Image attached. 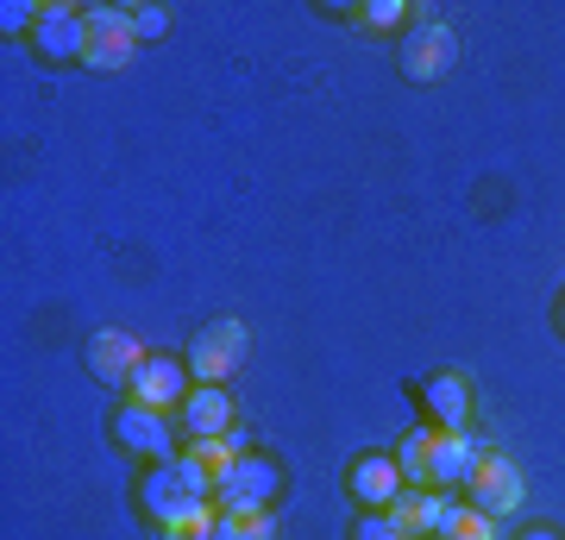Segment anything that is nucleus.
Listing matches in <instances>:
<instances>
[{
    "mask_svg": "<svg viewBox=\"0 0 565 540\" xmlns=\"http://www.w3.org/2000/svg\"><path fill=\"white\" fill-rule=\"evenodd\" d=\"M559 320H565V315H559Z\"/></svg>",
    "mask_w": 565,
    "mask_h": 540,
    "instance_id": "nucleus-25",
    "label": "nucleus"
},
{
    "mask_svg": "<svg viewBox=\"0 0 565 540\" xmlns=\"http://www.w3.org/2000/svg\"><path fill=\"white\" fill-rule=\"evenodd\" d=\"M490 446L478 434H434V453H427V490H465L478 478Z\"/></svg>",
    "mask_w": 565,
    "mask_h": 540,
    "instance_id": "nucleus-7",
    "label": "nucleus"
},
{
    "mask_svg": "<svg viewBox=\"0 0 565 540\" xmlns=\"http://www.w3.org/2000/svg\"><path fill=\"white\" fill-rule=\"evenodd\" d=\"M126 396L145 402V409H163V415H170V409H182V402H189V364H182V359H158V352H151V359L132 371Z\"/></svg>",
    "mask_w": 565,
    "mask_h": 540,
    "instance_id": "nucleus-9",
    "label": "nucleus"
},
{
    "mask_svg": "<svg viewBox=\"0 0 565 540\" xmlns=\"http://www.w3.org/2000/svg\"><path fill=\"white\" fill-rule=\"evenodd\" d=\"M345 490L359 497V509H390L408 484H403V472H396V459H384V453H364V459L345 472Z\"/></svg>",
    "mask_w": 565,
    "mask_h": 540,
    "instance_id": "nucleus-12",
    "label": "nucleus"
},
{
    "mask_svg": "<svg viewBox=\"0 0 565 540\" xmlns=\"http://www.w3.org/2000/svg\"><path fill=\"white\" fill-rule=\"evenodd\" d=\"M145 359H151V352H145L132 333H120V327H107V333H95V340H88V371H95L102 383H114V390H126V383H132V371H139Z\"/></svg>",
    "mask_w": 565,
    "mask_h": 540,
    "instance_id": "nucleus-11",
    "label": "nucleus"
},
{
    "mask_svg": "<svg viewBox=\"0 0 565 540\" xmlns=\"http://www.w3.org/2000/svg\"><path fill=\"white\" fill-rule=\"evenodd\" d=\"M182 453H195V459H202L207 472H214V478H221V472H226L233 459H245V434L233 427V434H221V441H189Z\"/></svg>",
    "mask_w": 565,
    "mask_h": 540,
    "instance_id": "nucleus-16",
    "label": "nucleus"
},
{
    "mask_svg": "<svg viewBox=\"0 0 565 540\" xmlns=\"http://www.w3.org/2000/svg\"><path fill=\"white\" fill-rule=\"evenodd\" d=\"M88 39H95V25H88V13H76V7H44L39 32H32L39 57H51V63H82L88 57Z\"/></svg>",
    "mask_w": 565,
    "mask_h": 540,
    "instance_id": "nucleus-8",
    "label": "nucleus"
},
{
    "mask_svg": "<svg viewBox=\"0 0 565 540\" xmlns=\"http://www.w3.org/2000/svg\"><path fill=\"white\" fill-rule=\"evenodd\" d=\"M465 502H471L478 516L503 521V516H515V509L527 502V478L515 472V459H503V453H484L478 478L465 484Z\"/></svg>",
    "mask_w": 565,
    "mask_h": 540,
    "instance_id": "nucleus-4",
    "label": "nucleus"
},
{
    "mask_svg": "<svg viewBox=\"0 0 565 540\" xmlns=\"http://www.w3.org/2000/svg\"><path fill=\"white\" fill-rule=\"evenodd\" d=\"M352 540H415V534H408V528L390 516V509H364L359 528H352Z\"/></svg>",
    "mask_w": 565,
    "mask_h": 540,
    "instance_id": "nucleus-19",
    "label": "nucleus"
},
{
    "mask_svg": "<svg viewBox=\"0 0 565 540\" xmlns=\"http://www.w3.org/2000/svg\"><path fill=\"white\" fill-rule=\"evenodd\" d=\"M352 20L371 25V32H396V25L408 20V7L403 0H371V7H352Z\"/></svg>",
    "mask_w": 565,
    "mask_h": 540,
    "instance_id": "nucleus-20",
    "label": "nucleus"
},
{
    "mask_svg": "<svg viewBox=\"0 0 565 540\" xmlns=\"http://www.w3.org/2000/svg\"><path fill=\"white\" fill-rule=\"evenodd\" d=\"M245 352H252V340H245L239 320H207L202 333H195V346H189V378L226 383L245 364Z\"/></svg>",
    "mask_w": 565,
    "mask_h": 540,
    "instance_id": "nucleus-3",
    "label": "nucleus"
},
{
    "mask_svg": "<svg viewBox=\"0 0 565 540\" xmlns=\"http://www.w3.org/2000/svg\"><path fill=\"white\" fill-rule=\"evenodd\" d=\"M446 540H503V534H497V521H490V516H478V509L465 502V509H459V521L446 528Z\"/></svg>",
    "mask_w": 565,
    "mask_h": 540,
    "instance_id": "nucleus-21",
    "label": "nucleus"
},
{
    "mask_svg": "<svg viewBox=\"0 0 565 540\" xmlns=\"http://www.w3.org/2000/svg\"><path fill=\"white\" fill-rule=\"evenodd\" d=\"M226 540H277V516L270 509H245V516H221Z\"/></svg>",
    "mask_w": 565,
    "mask_h": 540,
    "instance_id": "nucleus-18",
    "label": "nucleus"
},
{
    "mask_svg": "<svg viewBox=\"0 0 565 540\" xmlns=\"http://www.w3.org/2000/svg\"><path fill=\"white\" fill-rule=\"evenodd\" d=\"M522 540H565V534H553V528H527Z\"/></svg>",
    "mask_w": 565,
    "mask_h": 540,
    "instance_id": "nucleus-24",
    "label": "nucleus"
},
{
    "mask_svg": "<svg viewBox=\"0 0 565 540\" xmlns=\"http://www.w3.org/2000/svg\"><path fill=\"white\" fill-rule=\"evenodd\" d=\"M452 63H459V32H452L446 20H415L403 32V76L440 82Z\"/></svg>",
    "mask_w": 565,
    "mask_h": 540,
    "instance_id": "nucleus-5",
    "label": "nucleus"
},
{
    "mask_svg": "<svg viewBox=\"0 0 565 540\" xmlns=\"http://www.w3.org/2000/svg\"><path fill=\"white\" fill-rule=\"evenodd\" d=\"M114 441H120L126 453H139L145 465L177 459V441H170V415H163V409H145V402H132V396H126V409L114 415Z\"/></svg>",
    "mask_w": 565,
    "mask_h": 540,
    "instance_id": "nucleus-6",
    "label": "nucleus"
},
{
    "mask_svg": "<svg viewBox=\"0 0 565 540\" xmlns=\"http://www.w3.org/2000/svg\"><path fill=\"white\" fill-rule=\"evenodd\" d=\"M427 415L440 434H465V421H471V383L459 371H440V378H427Z\"/></svg>",
    "mask_w": 565,
    "mask_h": 540,
    "instance_id": "nucleus-14",
    "label": "nucleus"
},
{
    "mask_svg": "<svg viewBox=\"0 0 565 540\" xmlns=\"http://www.w3.org/2000/svg\"><path fill=\"white\" fill-rule=\"evenodd\" d=\"M39 13H44V7H25V0H7V7H0V25H7V32H39Z\"/></svg>",
    "mask_w": 565,
    "mask_h": 540,
    "instance_id": "nucleus-23",
    "label": "nucleus"
},
{
    "mask_svg": "<svg viewBox=\"0 0 565 540\" xmlns=\"http://www.w3.org/2000/svg\"><path fill=\"white\" fill-rule=\"evenodd\" d=\"M459 490H403V497L390 502V516L403 521L415 540H427V534H446L452 521H459Z\"/></svg>",
    "mask_w": 565,
    "mask_h": 540,
    "instance_id": "nucleus-10",
    "label": "nucleus"
},
{
    "mask_svg": "<svg viewBox=\"0 0 565 540\" xmlns=\"http://www.w3.org/2000/svg\"><path fill=\"white\" fill-rule=\"evenodd\" d=\"M139 509L158 521V528H195V521L214 516V472H207L195 453H177V459L145 465Z\"/></svg>",
    "mask_w": 565,
    "mask_h": 540,
    "instance_id": "nucleus-1",
    "label": "nucleus"
},
{
    "mask_svg": "<svg viewBox=\"0 0 565 540\" xmlns=\"http://www.w3.org/2000/svg\"><path fill=\"white\" fill-rule=\"evenodd\" d=\"M132 51H139V39H132V25H102L95 39H88V70H126L132 63Z\"/></svg>",
    "mask_w": 565,
    "mask_h": 540,
    "instance_id": "nucleus-15",
    "label": "nucleus"
},
{
    "mask_svg": "<svg viewBox=\"0 0 565 540\" xmlns=\"http://www.w3.org/2000/svg\"><path fill=\"white\" fill-rule=\"evenodd\" d=\"M182 427H189V441H221V434H233V396H226L221 383L189 390V402H182Z\"/></svg>",
    "mask_w": 565,
    "mask_h": 540,
    "instance_id": "nucleus-13",
    "label": "nucleus"
},
{
    "mask_svg": "<svg viewBox=\"0 0 565 540\" xmlns=\"http://www.w3.org/2000/svg\"><path fill=\"white\" fill-rule=\"evenodd\" d=\"M282 490V472L270 459H258V453H245V459H233L214 478V509L221 516H245V509H270V497Z\"/></svg>",
    "mask_w": 565,
    "mask_h": 540,
    "instance_id": "nucleus-2",
    "label": "nucleus"
},
{
    "mask_svg": "<svg viewBox=\"0 0 565 540\" xmlns=\"http://www.w3.org/2000/svg\"><path fill=\"white\" fill-rule=\"evenodd\" d=\"M427 453H434V434H408L396 446V472H403L408 490H427Z\"/></svg>",
    "mask_w": 565,
    "mask_h": 540,
    "instance_id": "nucleus-17",
    "label": "nucleus"
},
{
    "mask_svg": "<svg viewBox=\"0 0 565 540\" xmlns=\"http://www.w3.org/2000/svg\"><path fill=\"white\" fill-rule=\"evenodd\" d=\"M170 32V7H132V39H163Z\"/></svg>",
    "mask_w": 565,
    "mask_h": 540,
    "instance_id": "nucleus-22",
    "label": "nucleus"
}]
</instances>
